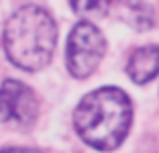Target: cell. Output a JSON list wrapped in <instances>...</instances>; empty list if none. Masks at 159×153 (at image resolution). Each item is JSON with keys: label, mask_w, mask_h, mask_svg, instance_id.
<instances>
[{"label": "cell", "mask_w": 159, "mask_h": 153, "mask_svg": "<svg viewBox=\"0 0 159 153\" xmlns=\"http://www.w3.org/2000/svg\"><path fill=\"white\" fill-rule=\"evenodd\" d=\"M104 53L106 39L90 21H80L71 29L66 45V65L74 78L86 80L96 72Z\"/></svg>", "instance_id": "cell-3"}, {"label": "cell", "mask_w": 159, "mask_h": 153, "mask_svg": "<svg viewBox=\"0 0 159 153\" xmlns=\"http://www.w3.org/2000/svg\"><path fill=\"white\" fill-rule=\"evenodd\" d=\"M0 153H43L33 147H0Z\"/></svg>", "instance_id": "cell-7"}, {"label": "cell", "mask_w": 159, "mask_h": 153, "mask_svg": "<svg viewBox=\"0 0 159 153\" xmlns=\"http://www.w3.org/2000/svg\"><path fill=\"white\" fill-rule=\"evenodd\" d=\"M71 10L84 19H100L108 12L110 0H70Z\"/></svg>", "instance_id": "cell-6"}, {"label": "cell", "mask_w": 159, "mask_h": 153, "mask_svg": "<svg viewBox=\"0 0 159 153\" xmlns=\"http://www.w3.org/2000/svg\"><path fill=\"white\" fill-rule=\"evenodd\" d=\"M126 74L135 84H147L159 74V45H143L135 49L126 63Z\"/></svg>", "instance_id": "cell-5"}, {"label": "cell", "mask_w": 159, "mask_h": 153, "mask_svg": "<svg viewBox=\"0 0 159 153\" xmlns=\"http://www.w3.org/2000/svg\"><path fill=\"white\" fill-rule=\"evenodd\" d=\"M39 114V100L33 88L19 80H4L0 84V123L27 129Z\"/></svg>", "instance_id": "cell-4"}, {"label": "cell", "mask_w": 159, "mask_h": 153, "mask_svg": "<svg viewBox=\"0 0 159 153\" xmlns=\"http://www.w3.org/2000/svg\"><path fill=\"white\" fill-rule=\"evenodd\" d=\"M2 43L12 65L25 72H39L51 61L55 51V21L41 6H20L6 21Z\"/></svg>", "instance_id": "cell-2"}, {"label": "cell", "mask_w": 159, "mask_h": 153, "mask_svg": "<svg viewBox=\"0 0 159 153\" xmlns=\"http://www.w3.org/2000/svg\"><path fill=\"white\" fill-rule=\"evenodd\" d=\"M133 121L131 100L120 88L104 86L86 94L74 112L75 133L98 151H112L125 141Z\"/></svg>", "instance_id": "cell-1"}]
</instances>
